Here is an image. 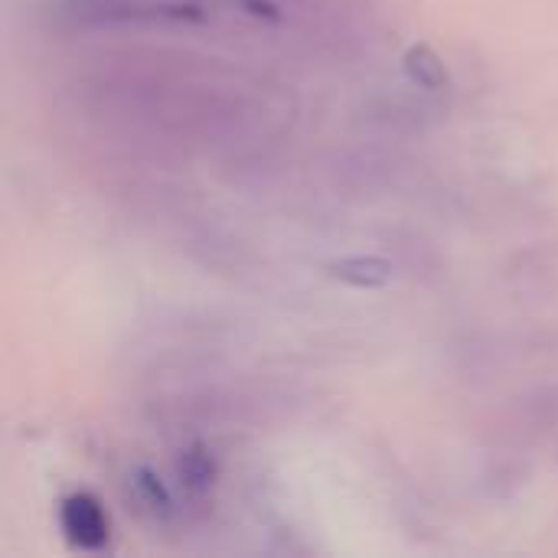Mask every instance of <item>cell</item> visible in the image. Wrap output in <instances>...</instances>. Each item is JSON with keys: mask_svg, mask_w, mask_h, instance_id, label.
<instances>
[{"mask_svg": "<svg viewBox=\"0 0 558 558\" xmlns=\"http://www.w3.org/2000/svg\"><path fill=\"white\" fill-rule=\"evenodd\" d=\"M59 526L69 539V546L85 549V553H98L108 543L111 523L105 507L92 497V494H69L59 504Z\"/></svg>", "mask_w": 558, "mask_h": 558, "instance_id": "cell-1", "label": "cell"}, {"mask_svg": "<svg viewBox=\"0 0 558 558\" xmlns=\"http://www.w3.org/2000/svg\"><path fill=\"white\" fill-rule=\"evenodd\" d=\"M324 271L347 284V288H360V291H373L392 281V262L379 258V255H347V258H333L324 265Z\"/></svg>", "mask_w": 558, "mask_h": 558, "instance_id": "cell-2", "label": "cell"}, {"mask_svg": "<svg viewBox=\"0 0 558 558\" xmlns=\"http://www.w3.org/2000/svg\"><path fill=\"white\" fill-rule=\"evenodd\" d=\"M405 75L412 85L425 88V92H445L451 88V72L445 65V59L428 46V43H412L402 56Z\"/></svg>", "mask_w": 558, "mask_h": 558, "instance_id": "cell-3", "label": "cell"}, {"mask_svg": "<svg viewBox=\"0 0 558 558\" xmlns=\"http://www.w3.org/2000/svg\"><path fill=\"white\" fill-rule=\"evenodd\" d=\"M180 481L190 494H206L216 481V461L203 451V448H193L180 458Z\"/></svg>", "mask_w": 558, "mask_h": 558, "instance_id": "cell-4", "label": "cell"}, {"mask_svg": "<svg viewBox=\"0 0 558 558\" xmlns=\"http://www.w3.org/2000/svg\"><path fill=\"white\" fill-rule=\"evenodd\" d=\"M131 484H134V490H137V500H141L147 510H154V513H167V510H170V497H167L160 477H157L150 468H137L134 477H131Z\"/></svg>", "mask_w": 558, "mask_h": 558, "instance_id": "cell-5", "label": "cell"}]
</instances>
